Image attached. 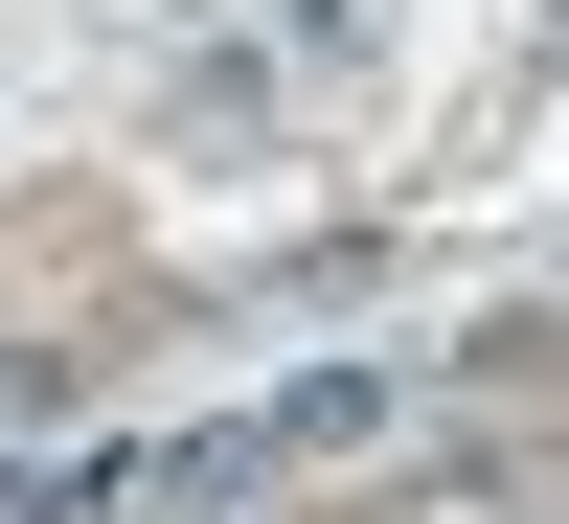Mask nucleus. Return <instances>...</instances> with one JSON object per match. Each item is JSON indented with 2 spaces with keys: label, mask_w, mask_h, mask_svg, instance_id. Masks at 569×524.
<instances>
[{
  "label": "nucleus",
  "mask_w": 569,
  "mask_h": 524,
  "mask_svg": "<svg viewBox=\"0 0 569 524\" xmlns=\"http://www.w3.org/2000/svg\"><path fill=\"white\" fill-rule=\"evenodd\" d=\"M297 456H273V411H206V434H160L137 456V524H228V502H273Z\"/></svg>",
  "instance_id": "nucleus-1"
}]
</instances>
